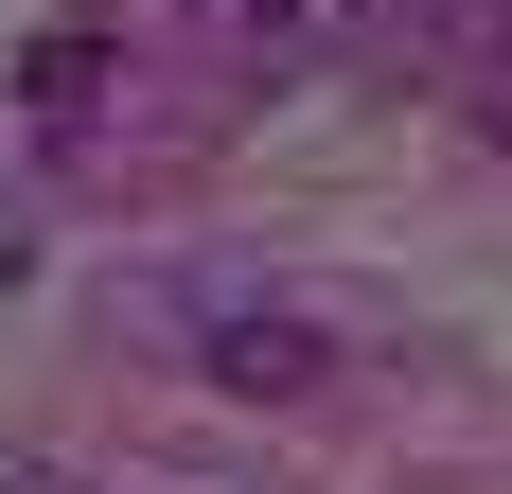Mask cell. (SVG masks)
I'll use <instances>...</instances> for the list:
<instances>
[{
    "instance_id": "cell-1",
    "label": "cell",
    "mask_w": 512,
    "mask_h": 494,
    "mask_svg": "<svg viewBox=\"0 0 512 494\" xmlns=\"http://www.w3.org/2000/svg\"><path fill=\"white\" fill-rule=\"evenodd\" d=\"M230 53H265V71H301V53H354V36H407V18H442V0H195Z\"/></svg>"
},
{
    "instance_id": "cell-2",
    "label": "cell",
    "mask_w": 512,
    "mask_h": 494,
    "mask_svg": "<svg viewBox=\"0 0 512 494\" xmlns=\"http://www.w3.org/2000/svg\"><path fill=\"white\" fill-rule=\"evenodd\" d=\"M195 336H212V389H283L301 406L318 371H336V336H318L301 300H195Z\"/></svg>"
},
{
    "instance_id": "cell-3",
    "label": "cell",
    "mask_w": 512,
    "mask_h": 494,
    "mask_svg": "<svg viewBox=\"0 0 512 494\" xmlns=\"http://www.w3.org/2000/svg\"><path fill=\"white\" fill-rule=\"evenodd\" d=\"M106 71H124V53H106V18H53V36L18 53V106H36L53 142H71V124H89V106H106Z\"/></svg>"
},
{
    "instance_id": "cell-4",
    "label": "cell",
    "mask_w": 512,
    "mask_h": 494,
    "mask_svg": "<svg viewBox=\"0 0 512 494\" xmlns=\"http://www.w3.org/2000/svg\"><path fill=\"white\" fill-rule=\"evenodd\" d=\"M460 106H477V142L512 159V0H460Z\"/></svg>"
},
{
    "instance_id": "cell-5",
    "label": "cell",
    "mask_w": 512,
    "mask_h": 494,
    "mask_svg": "<svg viewBox=\"0 0 512 494\" xmlns=\"http://www.w3.org/2000/svg\"><path fill=\"white\" fill-rule=\"evenodd\" d=\"M0 494H71V477H53V459H0Z\"/></svg>"
}]
</instances>
